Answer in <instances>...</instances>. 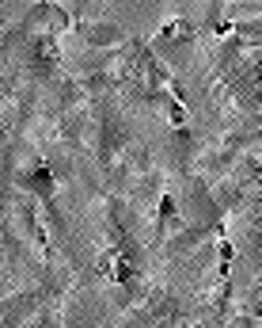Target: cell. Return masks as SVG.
<instances>
[{"mask_svg":"<svg viewBox=\"0 0 262 328\" xmlns=\"http://www.w3.org/2000/svg\"><path fill=\"white\" fill-rule=\"evenodd\" d=\"M99 271H103V275H110V279H118V283H122V279L129 275V267H126V259H122L118 252H107V256L99 259Z\"/></svg>","mask_w":262,"mask_h":328,"instance_id":"cell-1","label":"cell"},{"mask_svg":"<svg viewBox=\"0 0 262 328\" xmlns=\"http://www.w3.org/2000/svg\"><path fill=\"white\" fill-rule=\"evenodd\" d=\"M171 122H175V126H186V107L183 103H171Z\"/></svg>","mask_w":262,"mask_h":328,"instance_id":"cell-2","label":"cell"}]
</instances>
